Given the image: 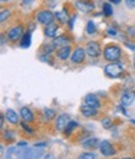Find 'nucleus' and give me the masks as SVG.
I'll use <instances>...</instances> for the list:
<instances>
[{
    "label": "nucleus",
    "mask_w": 135,
    "mask_h": 159,
    "mask_svg": "<svg viewBox=\"0 0 135 159\" xmlns=\"http://www.w3.org/2000/svg\"><path fill=\"white\" fill-rule=\"evenodd\" d=\"M103 55H104L105 60H108V61H116L121 57V50L116 45H108L103 50Z\"/></svg>",
    "instance_id": "nucleus-1"
},
{
    "label": "nucleus",
    "mask_w": 135,
    "mask_h": 159,
    "mask_svg": "<svg viewBox=\"0 0 135 159\" xmlns=\"http://www.w3.org/2000/svg\"><path fill=\"white\" fill-rule=\"evenodd\" d=\"M104 71L110 78H119L123 74L124 69H123V65L120 63H111L104 68Z\"/></svg>",
    "instance_id": "nucleus-2"
},
{
    "label": "nucleus",
    "mask_w": 135,
    "mask_h": 159,
    "mask_svg": "<svg viewBox=\"0 0 135 159\" xmlns=\"http://www.w3.org/2000/svg\"><path fill=\"white\" fill-rule=\"evenodd\" d=\"M43 155L41 149H23L18 152L19 159H40Z\"/></svg>",
    "instance_id": "nucleus-3"
},
{
    "label": "nucleus",
    "mask_w": 135,
    "mask_h": 159,
    "mask_svg": "<svg viewBox=\"0 0 135 159\" xmlns=\"http://www.w3.org/2000/svg\"><path fill=\"white\" fill-rule=\"evenodd\" d=\"M54 18H55V14H53L50 10H43L38 14V21L44 25L54 24Z\"/></svg>",
    "instance_id": "nucleus-4"
},
{
    "label": "nucleus",
    "mask_w": 135,
    "mask_h": 159,
    "mask_svg": "<svg viewBox=\"0 0 135 159\" xmlns=\"http://www.w3.org/2000/svg\"><path fill=\"white\" fill-rule=\"evenodd\" d=\"M85 52H86V54L89 57H92V58H98L103 53L99 43H97V42H89L88 45H86Z\"/></svg>",
    "instance_id": "nucleus-5"
},
{
    "label": "nucleus",
    "mask_w": 135,
    "mask_h": 159,
    "mask_svg": "<svg viewBox=\"0 0 135 159\" xmlns=\"http://www.w3.org/2000/svg\"><path fill=\"white\" fill-rule=\"evenodd\" d=\"M23 31H24L23 25L13 26V28L9 29V31H8V39H9L10 42H16V40H19L20 36L23 35Z\"/></svg>",
    "instance_id": "nucleus-6"
},
{
    "label": "nucleus",
    "mask_w": 135,
    "mask_h": 159,
    "mask_svg": "<svg viewBox=\"0 0 135 159\" xmlns=\"http://www.w3.org/2000/svg\"><path fill=\"white\" fill-rule=\"evenodd\" d=\"M100 152H101V154L104 157H113L116 153L114 147L111 145V143L108 142V140H104V142L100 143Z\"/></svg>",
    "instance_id": "nucleus-7"
},
{
    "label": "nucleus",
    "mask_w": 135,
    "mask_h": 159,
    "mask_svg": "<svg viewBox=\"0 0 135 159\" xmlns=\"http://www.w3.org/2000/svg\"><path fill=\"white\" fill-rule=\"evenodd\" d=\"M75 7L79 11H83V13H90L94 9V4L89 3V2H84V0H76Z\"/></svg>",
    "instance_id": "nucleus-8"
},
{
    "label": "nucleus",
    "mask_w": 135,
    "mask_h": 159,
    "mask_svg": "<svg viewBox=\"0 0 135 159\" xmlns=\"http://www.w3.org/2000/svg\"><path fill=\"white\" fill-rule=\"evenodd\" d=\"M69 122H70V119H69V116H68L66 114L59 115L58 119H56V129H58L59 132H64V130L66 129Z\"/></svg>",
    "instance_id": "nucleus-9"
},
{
    "label": "nucleus",
    "mask_w": 135,
    "mask_h": 159,
    "mask_svg": "<svg viewBox=\"0 0 135 159\" xmlns=\"http://www.w3.org/2000/svg\"><path fill=\"white\" fill-rule=\"evenodd\" d=\"M84 58H85V50L83 48H76L74 52H73V55H71V61L74 64H80L84 61Z\"/></svg>",
    "instance_id": "nucleus-10"
},
{
    "label": "nucleus",
    "mask_w": 135,
    "mask_h": 159,
    "mask_svg": "<svg viewBox=\"0 0 135 159\" xmlns=\"http://www.w3.org/2000/svg\"><path fill=\"white\" fill-rule=\"evenodd\" d=\"M134 99H135V92L128 90L121 95V105L123 107H129V105L133 104Z\"/></svg>",
    "instance_id": "nucleus-11"
},
{
    "label": "nucleus",
    "mask_w": 135,
    "mask_h": 159,
    "mask_svg": "<svg viewBox=\"0 0 135 159\" xmlns=\"http://www.w3.org/2000/svg\"><path fill=\"white\" fill-rule=\"evenodd\" d=\"M85 105H89V107H93V108H97L98 109L100 107L99 98L95 94H88L85 97Z\"/></svg>",
    "instance_id": "nucleus-12"
},
{
    "label": "nucleus",
    "mask_w": 135,
    "mask_h": 159,
    "mask_svg": "<svg viewBox=\"0 0 135 159\" xmlns=\"http://www.w3.org/2000/svg\"><path fill=\"white\" fill-rule=\"evenodd\" d=\"M5 116H7V120L10 124H19V115L16 114V111H14L13 109H7L5 111Z\"/></svg>",
    "instance_id": "nucleus-13"
},
{
    "label": "nucleus",
    "mask_w": 135,
    "mask_h": 159,
    "mask_svg": "<svg viewBox=\"0 0 135 159\" xmlns=\"http://www.w3.org/2000/svg\"><path fill=\"white\" fill-rule=\"evenodd\" d=\"M20 115H21V118H23V120L24 122H26V123H31V122H34V114H33V111L29 109V108H21L20 109Z\"/></svg>",
    "instance_id": "nucleus-14"
},
{
    "label": "nucleus",
    "mask_w": 135,
    "mask_h": 159,
    "mask_svg": "<svg viewBox=\"0 0 135 159\" xmlns=\"http://www.w3.org/2000/svg\"><path fill=\"white\" fill-rule=\"evenodd\" d=\"M80 111H81V114H83L84 116H86V118H89V116H95V115L98 114L97 108L89 107V105H84V107H81V108H80Z\"/></svg>",
    "instance_id": "nucleus-15"
},
{
    "label": "nucleus",
    "mask_w": 135,
    "mask_h": 159,
    "mask_svg": "<svg viewBox=\"0 0 135 159\" xmlns=\"http://www.w3.org/2000/svg\"><path fill=\"white\" fill-rule=\"evenodd\" d=\"M58 29L59 26L55 25V24H50V25H47L44 29V33L48 38H55L56 36V33H58Z\"/></svg>",
    "instance_id": "nucleus-16"
},
{
    "label": "nucleus",
    "mask_w": 135,
    "mask_h": 159,
    "mask_svg": "<svg viewBox=\"0 0 135 159\" xmlns=\"http://www.w3.org/2000/svg\"><path fill=\"white\" fill-rule=\"evenodd\" d=\"M81 145L84 148H86V149H94V148H97L99 145V140L97 138H88L86 140H84L81 143Z\"/></svg>",
    "instance_id": "nucleus-17"
},
{
    "label": "nucleus",
    "mask_w": 135,
    "mask_h": 159,
    "mask_svg": "<svg viewBox=\"0 0 135 159\" xmlns=\"http://www.w3.org/2000/svg\"><path fill=\"white\" fill-rule=\"evenodd\" d=\"M70 52H71V49H70V47H61L59 50H58V58H60L61 60H66L69 57H70Z\"/></svg>",
    "instance_id": "nucleus-18"
},
{
    "label": "nucleus",
    "mask_w": 135,
    "mask_h": 159,
    "mask_svg": "<svg viewBox=\"0 0 135 159\" xmlns=\"http://www.w3.org/2000/svg\"><path fill=\"white\" fill-rule=\"evenodd\" d=\"M31 44V33L28 31L26 34H24L23 39H21V42H20V47L21 48H29Z\"/></svg>",
    "instance_id": "nucleus-19"
},
{
    "label": "nucleus",
    "mask_w": 135,
    "mask_h": 159,
    "mask_svg": "<svg viewBox=\"0 0 135 159\" xmlns=\"http://www.w3.org/2000/svg\"><path fill=\"white\" fill-rule=\"evenodd\" d=\"M69 40L70 39L68 38V36H65V35H61V36H56L55 38V40L53 42L55 45H61V47H66L68 44H69Z\"/></svg>",
    "instance_id": "nucleus-20"
},
{
    "label": "nucleus",
    "mask_w": 135,
    "mask_h": 159,
    "mask_svg": "<svg viewBox=\"0 0 135 159\" xmlns=\"http://www.w3.org/2000/svg\"><path fill=\"white\" fill-rule=\"evenodd\" d=\"M55 18L58 19V21H60L61 24H66L69 21V16L66 14V11L61 10V11H56L55 13Z\"/></svg>",
    "instance_id": "nucleus-21"
},
{
    "label": "nucleus",
    "mask_w": 135,
    "mask_h": 159,
    "mask_svg": "<svg viewBox=\"0 0 135 159\" xmlns=\"http://www.w3.org/2000/svg\"><path fill=\"white\" fill-rule=\"evenodd\" d=\"M103 13H104L105 16H111L113 15V8H111V5L109 3H105L103 5Z\"/></svg>",
    "instance_id": "nucleus-22"
},
{
    "label": "nucleus",
    "mask_w": 135,
    "mask_h": 159,
    "mask_svg": "<svg viewBox=\"0 0 135 159\" xmlns=\"http://www.w3.org/2000/svg\"><path fill=\"white\" fill-rule=\"evenodd\" d=\"M9 16H10V10L3 9L2 11H0V23H4Z\"/></svg>",
    "instance_id": "nucleus-23"
},
{
    "label": "nucleus",
    "mask_w": 135,
    "mask_h": 159,
    "mask_svg": "<svg viewBox=\"0 0 135 159\" xmlns=\"http://www.w3.org/2000/svg\"><path fill=\"white\" fill-rule=\"evenodd\" d=\"M95 31H97V29H95L94 23H93V21H89V23L86 24V33H88L89 35H93Z\"/></svg>",
    "instance_id": "nucleus-24"
},
{
    "label": "nucleus",
    "mask_w": 135,
    "mask_h": 159,
    "mask_svg": "<svg viewBox=\"0 0 135 159\" xmlns=\"http://www.w3.org/2000/svg\"><path fill=\"white\" fill-rule=\"evenodd\" d=\"M76 127H78V123L70 120L69 124H68V127H66V129H65V134H70V133L74 130V128H76Z\"/></svg>",
    "instance_id": "nucleus-25"
},
{
    "label": "nucleus",
    "mask_w": 135,
    "mask_h": 159,
    "mask_svg": "<svg viewBox=\"0 0 135 159\" xmlns=\"http://www.w3.org/2000/svg\"><path fill=\"white\" fill-rule=\"evenodd\" d=\"M95 158H97V157H95V154L89 153V152H85V153L80 154L78 159H95Z\"/></svg>",
    "instance_id": "nucleus-26"
},
{
    "label": "nucleus",
    "mask_w": 135,
    "mask_h": 159,
    "mask_svg": "<svg viewBox=\"0 0 135 159\" xmlns=\"http://www.w3.org/2000/svg\"><path fill=\"white\" fill-rule=\"evenodd\" d=\"M15 150H16V148H15V147L9 148V149H8V152H7L5 159H15V158H14V153H15Z\"/></svg>",
    "instance_id": "nucleus-27"
},
{
    "label": "nucleus",
    "mask_w": 135,
    "mask_h": 159,
    "mask_svg": "<svg viewBox=\"0 0 135 159\" xmlns=\"http://www.w3.org/2000/svg\"><path fill=\"white\" fill-rule=\"evenodd\" d=\"M101 124H103V127L105 129H108V128H110L113 125V122H111V119H109V118H104L101 120Z\"/></svg>",
    "instance_id": "nucleus-28"
},
{
    "label": "nucleus",
    "mask_w": 135,
    "mask_h": 159,
    "mask_svg": "<svg viewBox=\"0 0 135 159\" xmlns=\"http://www.w3.org/2000/svg\"><path fill=\"white\" fill-rule=\"evenodd\" d=\"M44 115L47 116V119H53L55 116V111L52 109H45L44 110Z\"/></svg>",
    "instance_id": "nucleus-29"
},
{
    "label": "nucleus",
    "mask_w": 135,
    "mask_h": 159,
    "mask_svg": "<svg viewBox=\"0 0 135 159\" xmlns=\"http://www.w3.org/2000/svg\"><path fill=\"white\" fill-rule=\"evenodd\" d=\"M55 48H56V45H55L54 43H53V44H49V45L45 47L44 53H45V54H50L52 52H54V50H55Z\"/></svg>",
    "instance_id": "nucleus-30"
},
{
    "label": "nucleus",
    "mask_w": 135,
    "mask_h": 159,
    "mask_svg": "<svg viewBox=\"0 0 135 159\" xmlns=\"http://www.w3.org/2000/svg\"><path fill=\"white\" fill-rule=\"evenodd\" d=\"M4 138L7 140H13L14 139V132L13 130H5L4 132Z\"/></svg>",
    "instance_id": "nucleus-31"
},
{
    "label": "nucleus",
    "mask_w": 135,
    "mask_h": 159,
    "mask_svg": "<svg viewBox=\"0 0 135 159\" xmlns=\"http://www.w3.org/2000/svg\"><path fill=\"white\" fill-rule=\"evenodd\" d=\"M125 5L129 9H134L135 8V0H125Z\"/></svg>",
    "instance_id": "nucleus-32"
},
{
    "label": "nucleus",
    "mask_w": 135,
    "mask_h": 159,
    "mask_svg": "<svg viewBox=\"0 0 135 159\" xmlns=\"http://www.w3.org/2000/svg\"><path fill=\"white\" fill-rule=\"evenodd\" d=\"M106 34L110 35V36H116L118 31H116L115 29H113V28H108V29H106Z\"/></svg>",
    "instance_id": "nucleus-33"
},
{
    "label": "nucleus",
    "mask_w": 135,
    "mask_h": 159,
    "mask_svg": "<svg viewBox=\"0 0 135 159\" xmlns=\"http://www.w3.org/2000/svg\"><path fill=\"white\" fill-rule=\"evenodd\" d=\"M20 125H21V128H23L24 130H26L28 133H30V134H33V129H31V128H29V127H28V125H26V124H25L24 122H23V123H20Z\"/></svg>",
    "instance_id": "nucleus-34"
},
{
    "label": "nucleus",
    "mask_w": 135,
    "mask_h": 159,
    "mask_svg": "<svg viewBox=\"0 0 135 159\" xmlns=\"http://www.w3.org/2000/svg\"><path fill=\"white\" fill-rule=\"evenodd\" d=\"M47 3H48V5H49L50 8L56 7V0H47Z\"/></svg>",
    "instance_id": "nucleus-35"
},
{
    "label": "nucleus",
    "mask_w": 135,
    "mask_h": 159,
    "mask_svg": "<svg viewBox=\"0 0 135 159\" xmlns=\"http://www.w3.org/2000/svg\"><path fill=\"white\" fill-rule=\"evenodd\" d=\"M40 60H41V61H50V59H49L48 55H47V57H45V55H44V57H40Z\"/></svg>",
    "instance_id": "nucleus-36"
},
{
    "label": "nucleus",
    "mask_w": 135,
    "mask_h": 159,
    "mask_svg": "<svg viewBox=\"0 0 135 159\" xmlns=\"http://www.w3.org/2000/svg\"><path fill=\"white\" fill-rule=\"evenodd\" d=\"M31 3H33L31 0H23V5H26V4L29 5V4H31Z\"/></svg>",
    "instance_id": "nucleus-37"
},
{
    "label": "nucleus",
    "mask_w": 135,
    "mask_h": 159,
    "mask_svg": "<svg viewBox=\"0 0 135 159\" xmlns=\"http://www.w3.org/2000/svg\"><path fill=\"white\" fill-rule=\"evenodd\" d=\"M125 45H126L128 48H130L131 50H135V47H134V45H131V44H129V43H125Z\"/></svg>",
    "instance_id": "nucleus-38"
},
{
    "label": "nucleus",
    "mask_w": 135,
    "mask_h": 159,
    "mask_svg": "<svg viewBox=\"0 0 135 159\" xmlns=\"http://www.w3.org/2000/svg\"><path fill=\"white\" fill-rule=\"evenodd\" d=\"M109 2H110V3H113V4H119V3L121 2V0H109Z\"/></svg>",
    "instance_id": "nucleus-39"
},
{
    "label": "nucleus",
    "mask_w": 135,
    "mask_h": 159,
    "mask_svg": "<svg viewBox=\"0 0 135 159\" xmlns=\"http://www.w3.org/2000/svg\"><path fill=\"white\" fill-rule=\"evenodd\" d=\"M18 145H19V147H21V145H26V143H25V142H20V143H18Z\"/></svg>",
    "instance_id": "nucleus-40"
},
{
    "label": "nucleus",
    "mask_w": 135,
    "mask_h": 159,
    "mask_svg": "<svg viewBox=\"0 0 135 159\" xmlns=\"http://www.w3.org/2000/svg\"><path fill=\"white\" fill-rule=\"evenodd\" d=\"M3 123H4V115L2 114V122H0V124H2V127H3Z\"/></svg>",
    "instance_id": "nucleus-41"
},
{
    "label": "nucleus",
    "mask_w": 135,
    "mask_h": 159,
    "mask_svg": "<svg viewBox=\"0 0 135 159\" xmlns=\"http://www.w3.org/2000/svg\"><path fill=\"white\" fill-rule=\"evenodd\" d=\"M45 159H53V157L52 155H48V157H45Z\"/></svg>",
    "instance_id": "nucleus-42"
},
{
    "label": "nucleus",
    "mask_w": 135,
    "mask_h": 159,
    "mask_svg": "<svg viewBox=\"0 0 135 159\" xmlns=\"http://www.w3.org/2000/svg\"><path fill=\"white\" fill-rule=\"evenodd\" d=\"M7 2H9V0H2V3H7Z\"/></svg>",
    "instance_id": "nucleus-43"
},
{
    "label": "nucleus",
    "mask_w": 135,
    "mask_h": 159,
    "mask_svg": "<svg viewBox=\"0 0 135 159\" xmlns=\"http://www.w3.org/2000/svg\"><path fill=\"white\" fill-rule=\"evenodd\" d=\"M124 159H133V158H124Z\"/></svg>",
    "instance_id": "nucleus-44"
}]
</instances>
